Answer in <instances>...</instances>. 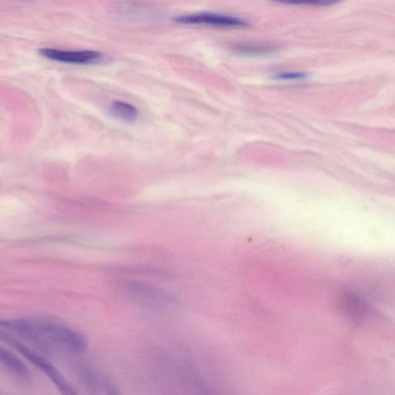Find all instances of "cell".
<instances>
[{
  "instance_id": "cell-1",
  "label": "cell",
  "mask_w": 395,
  "mask_h": 395,
  "mask_svg": "<svg viewBox=\"0 0 395 395\" xmlns=\"http://www.w3.org/2000/svg\"><path fill=\"white\" fill-rule=\"evenodd\" d=\"M1 327L48 348L81 352L88 347L84 334L62 324L23 319L3 320Z\"/></svg>"
},
{
  "instance_id": "cell-2",
  "label": "cell",
  "mask_w": 395,
  "mask_h": 395,
  "mask_svg": "<svg viewBox=\"0 0 395 395\" xmlns=\"http://www.w3.org/2000/svg\"><path fill=\"white\" fill-rule=\"evenodd\" d=\"M2 337L5 339V342L13 346L16 351H19L23 356L25 357L35 367L39 368L42 372H44L62 393L66 395L76 394L69 382L64 378V376L58 372L57 368H54L44 357L35 353L31 349L28 348L26 345L18 342L14 337L8 335H3Z\"/></svg>"
},
{
  "instance_id": "cell-3",
  "label": "cell",
  "mask_w": 395,
  "mask_h": 395,
  "mask_svg": "<svg viewBox=\"0 0 395 395\" xmlns=\"http://www.w3.org/2000/svg\"><path fill=\"white\" fill-rule=\"evenodd\" d=\"M175 22L186 25H203L220 28H243L249 23L242 18L212 13H196L175 18Z\"/></svg>"
},
{
  "instance_id": "cell-4",
  "label": "cell",
  "mask_w": 395,
  "mask_h": 395,
  "mask_svg": "<svg viewBox=\"0 0 395 395\" xmlns=\"http://www.w3.org/2000/svg\"><path fill=\"white\" fill-rule=\"evenodd\" d=\"M39 54L53 62L72 64H90L97 62L101 58V53L97 51H70L53 48L40 49Z\"/></svg>"
},
{
  "instance_id": "cell-5",
  "label": "cell",
  "mask_w": 395,
  "mask_h": 395,
  "mask_svg": "<svg viewBox=\"0 0 395 395\" xmlns=\"http://www.w3.org/2000/svg\"><path fill=\"white\" fill-rule=\"evenodd\" d=\"M0 361L8 374L19 384L26 386L31 384L32 375L28 368L11 351L1 348Z\"/></svg>"
},
{
  "instance_id": "cell-6",
  "label": "cell",
  "mask_w": 395,
  "mask_h": 395,
  "mask_svg": "<svg viewBox=\"0 0 395 395\" xmlns=\"http://www.w3.org/2000/svg\"><path fill=\"white\" fill-rule=\"evenodd\" d=\"M343 311L351 319L358 320L366 313V303L361 297L353 293H346L342 296Z\"/></svg>"
},
{
  "instance_id": "cell-7",
  "label": "cell",
  "mask_w": 395,
  "mask_h": 395,
  "mask_svg": "<svg viewBox=\"0 0 395 395\" xmlns=\"http://www.w3.org/2000/svg\"><path fill=\"white\" fill-rule=\"evenodd\" d=\"M109 109L114 118L127 123H131L138 117L136 107L125 102L114 101Z\"/></svg>"
},
{
  "instance_id": "cell-8",
  "label": "cell",
  "mask_w": 395,
  "mask_h": 395,
  "mask_svg": "<svg viewBox=\"0 0 395 395\" xmlns=\"http://www.w3.org/2000/svg\"><path fill=\"white\" fill-rule=\"evenodd\" d=\"M284 4L295 5H315V7H328V5H336L345 0H271Z\"/></svg>"
},
{
  "instance_id": "cell-9",
  "label": "cell",
  "mask_w": 395,
  "mask_h": 395,
  "mask_svg": "<svg viewBox=\"0 0 395 395\" xmlns=\"http://www.w3.org/2000/svg\"><path fill=\"white\" fill-rule=\"evenodd\" d=\"M235 50L242 53L248 54V55H261V54L268 53L273 50L271 46L260 44H241L236 46Z\"/></svg>"
},
{
  "instance_id": "cell-10",
  "label": "cell",
  "mask_w": 395,
  "mask_h": 395,
  "mask_svg": "<svg viewBox=\"0 0 395 395\" xmlns=\"http://www.w3.org/2000/svg\"><path fill=\"white\" fill-rule=\"evenodd\" d=\"M306 77L305 73L300 72H282L276 75V78L279 80H301Z\"/></svg>"
}]
</instances>
